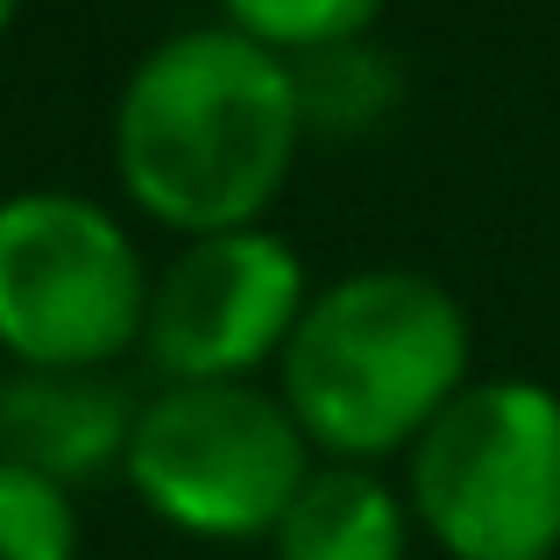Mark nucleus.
I'll return each mask as SVG.
<instances>
[{
	"mask_svg": "<svg viewBox=\"0 0 560 560\" xmlns=\"http://www.w3.org/2000/svg\"><path fill=\"white\" fill-rule=\"evenodd\" d=\"M305 142L313 136L291 65L228 22L156 36L128 65L107 121V156L128 213L178 242L262 228Z\"/></svg>",
	"mask_w": 560,
	"mask_h": 560,
	"instance_id": "obj_1",
	"label": "nucleus"
},
{
	"mask_svg": "<svg viewBox=\"0 0 560 560\" xmlns=\"http://www.w3.org/2000/svg\"><path fill=\"white\" fill-rule=\"evenodd\" d=\"M476 376V319L462 291L411 262H362L313 284L284 355L277 397L319 462L390 468Z\"/></svg>",
	"mask_w": 560,
	"mask_h": 560,
	"instance_id": "obj_2",
	"label": "nucleus"
},
{
	"mask_svg": "<svg viewBox=\"0 0 560 560\" xmlns=\"http://www.w3.org/2000/svg\"><path fill=\"white\" fill-rule=\"evenodd\" d=\"M313 468L277 383H156L121 454L128 497L199 547H270Z\"/></svg>",
	"mask_w": 560,
	"mask_h": 560,
	"instance_id": "obj_3",
	"label": "nucleus"
},
{
	"mask_svg": "<svg viewBox=\"0 0 560 560\" xmlns=\"http://www.w3.org/2000/svg\"><path fill=\"white\" fill-rule=\"evenodd\" d=\"M405 504L447 560H560V390L539 376H468L411 440Z\"/></svg>",
	"mask_w": 560,
	"mask_h": 560,
	"instance_id": "obj_4",
	"label": "nucleus"
},
{
	"mask_svg": "<svg viewBox=\"0 0 560 560\" xmlns=\"http://www.w3.org/2000/svg\"><path fill=\"white\" fill-rule=\"evenodd\" d=\"M150 256L107 199L22 185L0 199V362L121 370L142 348Z\"/></svg>",
	"mask_w": 560,
	"mask_h": 560,
	"instance_id": "obj_5",
	"label": "nucleus"
},
{
	"mask_svg": "<svg viewBox=\"0 0 560 560\" xmlns=\"http://www.w3.org/2000/svg\"><path fill=\"white\" fill-rule=\"evenodd\" d=\"M305 299H313V270L270 220L191 234L150 270L136 355L156 370V383H262Z\"/></svg>",
	"mask_w": 560,
	"mask_h": 560,
	"instance_id": "obj_6",
	"label": "nucleus"
},
{
	"mask_svg": "<svg viewBox=\"0 0 560 560\" xmlns=\"http://www.w3.org/2000/svg\"><path fill=\"white\" fill-rule=\"evenodd\" d=\"M142 397L121 370H0V454L36 476L85 490L100 476H121L128 433Z\"/></svg>",
	"mask_w": 560,
	"mask_h": 560,
	"instance_id": "obj_7",
	"label": "nucleus"
},
{
	"mask_svg": "<svg viewBox=\"0 0 560 560\" xmlns=\"http://www.w3.org/2000/svg\"><path fill=\"white\" fill-rule=\"evenodd\" d=\"M405 482L362 462H319L270 533V560H411Z\"/></svg>",
	"mask_w": 560,
	"mask_h": 560,
	"instance_id": "obj_8",
	"label": "nucleus"
},
{
	"mask_svg": "<svg viewBox=\"0 0 560 560\" xmlns=\"http://www.w3.org/2000/svg\"><path fill=\"white\" fill-rule=\"evenodd\" d=\"M291 79H299V114H305V136H370L397 114V100H405V71H397L390 50H376V36L362 43H334V50L319 57H299L291 65Z\"/></svg>",
	"mask_w": 560,
	"mask_h": 560,
	"instance_id": "obj_9",
	"label": "nucleus"
},
{
	"mask_svg": "<svg viewBox=\"0 0 560 560\" xmlns=\"http://www.w3.org/2000/svg\"><path fill=\"white\" fill-rule=\"evenodd\" d=\"M213 8H220V22L242 28L248 43L277 50L284 65H299V57H319V50H334V43L376 36L390 0H213Z\"/></svg>",
	"mask_w": 560,
	"mask_h": 560,
	"instance_id": "obj_10",
	"label": "nucleus"
},
{
	"mask_svg": "<svg viewBox=\"0 0 560 560\" xmlns=\"http://www.w3.org/2000/svg\"><path fill=\"white\" fill-rule=\"evenodd\" d=\"M79 490L0 454V560H79Z\"/></svg>",
	"mask_w": 560,
	"mask_h": 560,
	"instance_id": "obj_11",
	"label": "nucleus"
},
{
	"mask_svg": "<svg viewBox=\"0 0 560 560\" xmlns=\"http://www.w3.org/2000/svg\"><path fill=\"white\" fill-rule=\"evenodd\" d=\"M14 14H22V0H0V36L14 28Z\"/></svg>",
	"mask_w": 560,
	"mask_h": 560,
	"instance_id": "obj_12",
	"label": "nucleus"
}]
</instances>
